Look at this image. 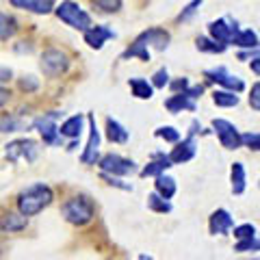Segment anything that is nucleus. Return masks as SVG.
Wrapping results in <instances>:
<instances>
[{
  "mask_svg": "<svg viewBox=\"0 0 260 260\" xmlns=\"http://www.w3.org/2000/svg\"><path fill=\"white\" fill-rule=\"evenodd\" d=\"M18 130H24V121L20 117H5L0 119V133H18Z\"/></svg>",
  "mask_w": 260,
  "mask_h": 260,
  "instance_id": "nucleus-34",
  "label": "nucleus"
},
{
  "mask_svg": "<svg viewBox=\"0 0 260 260\" xmlns=\"http://www.w3.org/2000/svg\"><path fill=\"white\" fill-rule=\"evenodd\" d=\"M154 189H156V193L160 195V198H165V200H172L176 191H178V186H176V180L172 176H165V174H158L156 176V182H154Z\"/></svg>",
  "mask_w": 260,
  "mask_h": 260,
  "instance_id": "nucleus-24",
  "label": "nucleus"
},
{
  "mask_svg": "<svg viewBox=\"0 0 260 260\" xmlns=\"http://www.w3.org/2000/svg\"><path fill=\"white\" fill-rule=\"evenodd\" d=\"M56 117L59 113H50V115H44L32 121V128L42 135L44 143L48 145H59L61 143V135H59V126H56Z\"/></svg>",
  "mask_w": 260,
  "mask_h": 260,
  "instance_id": "nucleus-9",
  "label": "nucleus"
},
{
  "mask_svg": "<svg viewBox=\"0 0 260 260\" xmlns=\"http://www.w3.org/2000/svg\"><path fill=\"white\" fill-rule=\"evenodd\" d=\"M260 243H258V237L254 239H245V241H239L237 245H234V251H258Z\"/></svg>",
  "mask_w": 260,
  "mask_h": 260,
  "instance_id": "nucleus-38",
  "label": "nucleus"
},
{
  "mask_svg": "<svg viewBox=\"0 0 260 260\" xmlns=\"http://www.w3.org/2000/svg\"><path fill=\"white\" fill-rule=\"evenodd\" d=\"M26 225H28V217L22 215L20 210L18 213H5L0 217V232L3 234H18L26 230Z\"/></svg>",
  "mask_w": 260,
  "mask_h": 260,
  "instance_id": "nucleus-17",
  "label": "nucleus"
},
{
  "mask_svg": "<svg viewBox=\"0 0 260 260\" xmlns=\"http://www.w3.org/2000/svg\"><path fill=\"white\" fill-rule=\"evenodd\" d=\"M169 32L165 28H148L143 30L139 37L135 39V44H141L150 50V48H154V50H165V48L169 46Z\"/></svg>",
  "mask_w": 260,
  "mask_h": 260,
  "instance_id": "nucleus-12",
  "label": "nucleus"
},
{
  "mask_svg": "<svg viewBox=\"0 0 260 260\" xmlns=\"http://www.w3.org/2000/svg\"><path fill=\"white\" fill-rule=\"evenodd\" d=\"M208 228H210V234H219V237H223V234H230V230L234 228V217L228 213L225 208H217L213 215L208 219Z\"/></svg>",
  "mask_w": 260,
  "mask_h": 260,
  "instance_id": "nucleus-15",
  "label": "nucleus"
},
{
  "mask_svg": "<svg viewBox=\"0 0 260 260\" xmlns=\"http://www.w3.org/2000/svg\"><path fill=\"white\" fill-rule=\"evenodd\" d=\"M148 208H150V210H154V213H160V215L172 213V204H169V200L160 198V195H158L156 191L148 195Z\"/></svg>",
  "mask_w": 260,
  "mask_h": 260,
  "instance_id": "nucleus-29",
  "label": "nucleus"
},
{
  "mask_svg": "<svg viewBox=\"0 0 260 260\" xmlns=\"http://www.w3.org/2000/svg\"><path fill=\"white\" fill-rule=\"evenodd\" d=\"M0 254H3V247H0Z\"/></svg>",
  "mask_w": 260,
  "mask_h": 260,
  "instance_id": "nucleus-48",
  "label": "nucleus"
},
{
  "mask_svg": "<svg viewBox=\"0 0 260 260\" xmlns=\"http://www.w3.org/2000/svg\"><path fill=\"white\" fill-rule=\"evenodd\" d=\"M230 44H234L237 48H247V50H258V35L251 28H239L232 35Z\"/></svg>",
  "mask_w": 260,
  "mask_h": 260,
  "instance_id": "nucleus-19",
  "label": "nucleus"
},
{
  "mask_svg": "<svg viewBox=\"0 0 260 260\" xmlns=\"http://www.w3.org/2000/svg\"><path fill=\"white\" fill-rule=\"evenodd\" d=\"M52 200H54V191H52L48 184L37 182V184L28 186V189H24V191L18 195L15 204H18V210H20L22 215L35 217V215L42 213L44 208L50 206Z\"/></svg>",
  "mask_w": 260,
  "mask_h": 260,
  "instance_id": "nucleus-1",
  "label": "nucleus"
},
{
  "mask_svg": "<svg viewBox=\"0 0 260 260\" xmlns=\"http://www.w3.org/2000/svg\"><path fill=\"white\" fill-rule=\"evenodd\" d=\"M9 5L15 9L35 13V15H48L54 11V0H9Z\"/></svg>",
  "mask_w": 260,
  "mask_h": 260,
  "instance_id": "nucleus-16",
  "label": "nucleus"
},
{
  "mask_svg": "<svg viewBox=\"0 0 260 260\" xmlns=\"http://www.w3.org/2000/svg\"><path fill=\"white\" fill-rule=\"evenodd\" d=\"M121 59H141V61H150V50H148L145 46L133 42V46H130L124 54H121Z\"/></svg>",
  "mask_w": 260,
  "mask_h": 260,
  "instance_id": "nucleus-30",
  "label": "nucleus"
},
{
  "mask_svg": "<svg viewBox=\"0 0 260 260\" xmlns=\"http://www.w3.org/2000/svg\"><path fill=\"white\" fill-rule=\"evenodd\" d=\"M200 130H202V126L198 124V121H193V124H191V130H189V135H198Z\"/></svg>",
  "mask_w": 260,
  "mask_h": 260,
  "instance_id": "nucleus-46",
  "label": "nucleus"
},
{
  "mask_svg": "<svg viewBox=\"0 0 260 260\" xmlns=\"http://www.w3.org/2000/svg\"><path fill=\"white\" fill-rule=\"evenodd\" d=\"M195 152H198V143H195L193 135H189L184 141H176V148L172 150V154H167V158L172 160V165H182L195 156Z\"/></svg>",
  "mask_w": 260,
  "mask_h": 260,
  "instance_id": "nucleus-13",
  "label": "nucleus"
},
{
  "mask_svg": "<svg viewBox=\"0 0 260 260\" xmlns=\"http://www.w3.org/2000/svg\"><path fill=\"white\" fill-rule=\"evenodd\" d=\"M54 13L63 24H68V26L74 28V30L85 32L93 24L91 15H89L78 3H74V0H63L61 5H54Z\"/></svg>",
  "mask_w": 260,
  "mask_h": 260,
  "instance_id": "nucleus-3",
  "label": "nucleus"
},
{
  "mask_svg": "<svg viewBox=\"0 0 260 260\" xmlns=\"http://www.w3.org/2000/svg\"><path fill=\"white\" fill-rule=\"evenodd\" d=\"M202 3H204V0H193V3L186 5L184 9H182V13L178 15V22H186V20H191V18H193V13L198 11V7H200Z\"/></svg>",
  "mask_w": 260,
  "mask_h": 260,
  "instance_id": "nucleus-39",
  "label": "nucleus"
},
{
  "mask_svg": "<svg viewBox=\"0 0 260 260\" xmlns=\"http://www.w3.org/2000/svg\"><path fill=\"white\" fill-rule=\"evenodd\" d=\"M15 30H18V22H15V18L9 13L0 11V42L11 39L15 35Z\"/></svg>",
  "mask_w": 260,
  "mask_h": 260,
  "instance_id": "nucleus-26",
  "label": "nucleus"
},
{
  "mask_svg": "<svg viewBox=\"0 0 260 260\" xmlns=\"http://www.w3.org/2000/svg\"><path fill=\"white\" fill-rule=\"evenodd\" d=\"M18 87L22 89V91H26V93L37 91V89H39V80H37L35 76H22V78L18 80Z\"/></svg>",
  "mask_w": 260,
  "mask_h": 260,
  "instance_id": "nucleus-36",
  "label": "nucleus"
},
{
  "mask_svg": "<svg viewBox=\"0 0 260 260\" xmlns=\"http://www.w3.org/2000/svg\"><path fill=\"white\" fill-rule=\"evenodd\" d=\"M230 178H232V193L234 195L245 193V189H247V174H245V167H243V162H232Z\"/></svg>",
  "mask_w": 260,
  "mask_h": 260,
  "instance_id": "nucleus-22",
  "label": "nucleus"
},
{
  "mask_svg": "<svg viewBox=\"0 0 260 260\" xmlns=\"http://www.w3.org/2000/svg\"><path fill=\"white\" fill-rule=\"evenodd\" d=\"M169 167H174L172 160H169L165 154H156V158H154L152 162H148V165L141 169V178H150V176L156 178L158 174H165Z\"/></svg>",
  "mask_w": 260,
  "mask_h": 260,
  "instance_id": "nucleus-21",
  "label": "nucleus"
},
{
  "mask_svg": "<svg viewBox=\"0 0 260 260\" xmlns=\"http://www.w3.org/2000/svg\"><path fill=\"white\" fill-rule=\"evenodd\" d=\"M210 83H217L221 85L223 89H228V91H234V93H241L243 89H245V83L239 78V76H232L230 72H228L225 68H217V70H208L204 74Z\"/></svg>",
  "mask_w": 260,
  "mask_h": 260,
  "instance_id": "nucleus-10",
  "label": "nucleus"
},
{
  "mask_svg": "<svg viewBox=\"0 0 260 260\" xmlns=\"http://www.w3.org/2000/svg\"><path fill=\"white\" fill-rule=\"evenodd\" d=\"M39 68H42V72L46 76L56 78L70 70V56L63 50H59V48H48V50L42 54Z\"/></svg>",
  "mask_w": 260,
  "mask_h": 260,
  "instance_id": "nucleus-4",
  "label": "nucleus"
},
{
  "mask_svg": "<svg viewBox=\"0 0 260 260\" xmlns=\"http://www.w3.org/2000/svg\"><path fill=\"white\" fill-rule=\"evenodd\" d=\"M165 109L169 111V113H182V111H195V100H191L189 95H186L184 91H180V93H174L169 100L165 102Z\"/></svg>",
  "mask_w": 260,
  "mask_h": 260,
  "instance_id": "nucleus-20",
  "label": "nucleus"
},
{
  "mask_svg": "<svg viewBox=\"0 0 260 260\" xmlns=\"http://www.w3.org/2000/svg\"><path fill=\"white\" fill-rule=\"evenodd\" d=\"M83 124H85V117L83 115H72L63 121V124L59 126V135L61 139H70V141H78L80 133H83Z\"/></svg>",
  "mask_w": 260,
  "mask_h": 260,
  "instance_id": "nucleus-18",
  "label": "nucleus"
},
{
  "mask_svg": "<svg viewBox=\"0 0 260 260\" xmlns=\"http://www.w3.org/2000/svg\"><path fill=\"white\" fill-rule=\"evenodd\" d=\"M61 215L68 223L72 225H87L95 215L93 202L85 198V195H76V198H70L65 204L61 206Z\"/></svg>",
  "mask_w": 260,
  "mask_h": 260,
  "instance_id": "nucleus-2",
  "label": "nucleus"
},
{
  "mask_svg": "<svg viewBox=\"0 0 260 260\" xmlns=\"http://www.w3.org/2000/svg\"><path fill=\"white\" fill-rule=\"evenodd\" d=\"M154 135H156L158 139L167 141V143L180 141V130H176L174 126H160V128H156V133H154Z\"/></svg>",
  "mask_w": 260,
  "mask_h": 260,
  "instance_id": "nucleus-32",
  "label": "nucleus"
},
{
  "mask_svg": "<svg viewBox=\"0 0 260 260\" xmlns=\"http://www.w3.org/2000/svg\"><path fill=\"white\" fill-rule=\"evenodd\" d=\"M195 46H198V50L208 52V54H221V52H225V48H228L225 44H219V42H215V39H210V37H198Z\"/></svg>",
  "mask_w": 260,
  "mask_h": 260,
  "instance_id": "nucleus-28",
  "label": "nucleus"
},
{
  "mask_svg": "<svg viewBox=\"0 0 260 260\" xmlns=\"http://www.w3.org/2000/svg\"><path fill=\"white\" fill-rule=\"evenodd\" d=\"M13 78V72L9 68H0V85L3 83H9V80Z\"/></svg>",
  "mask_w": 260,
  "mask_h": 260,
  "instance_id": "nucleus-43",
  "label": "nucleus"
},
{
  "mask_svg": "<svg viewBox=\"0 0 260 260\" xmlns=\"http://www.w3.org/2000/svg\"><path fill=\"white\" fill-rule=\"evenodd\" d=\"M251 70H254L256 76L260 74V63H258V56H256V54H254V59H251Z\"/></svg>",
  "mask_w": 260,
  "mask_h": 260,
  "instance_id": "nucleus-45",
  "label": "nucleus"
},
{
  "mask_svg": "<svg viewBox=\"0 0 260 260\" xmlns=\"http://www.w3.org/2000/svg\"><path fill=\"white\" fill-rule=\"evenodd\" d=\"M128 85H130V91H133V95L139 98V100H150V98L154 95V87L145 78H130Z\"/></svg>",
  "mask_w": 260,
  "mask_h": 260,
  "instance_id": "nucleus-25",
  "label": "nucleus"
},
{
  "mask_svg": "<svg viewBox=\"0 0 260 260\" xmlns=\"http://www.w3.org/2000/svg\"><path fill=\"white\" fill-rule=\"evenodd\" d=\"M107 137H109V141L111 143H117V145H124L126 141H128V130L119 124L117 119H113V117H109L107 119Z\"/></svg>",
  "mask_w": 260,
  "mask_h": 260,
  "instance_id": "nucleus-23",
  "label": "nucleus"
},
{
  "mask_svg": "<svg viewBox=\"0 0 260 260\" xmlns=\"http://www.w3.org/2000/svg\"><path fill=\"white\" fill-rule=\"evenodd\" d=\"M167 85H169V72L162 68V70H158L156 74L152 76V87L154 89H165Z\"/></svg>",
  "mask_w": 260,
  "mask_h": 260,
  "instance_id": "nucleus-37",
  "label": "nucleus"
},
{
  "mask_svg": "<svg viewBox=\"0 0 260 260\" xmlns=\"http://www.w3.org/2000/svg\"><path fill=\"white\" fill-rule=\"evenodd\" d=\"M239 30V24L232 22L230 18H219L215 22L208 24V32H210V39H215V42L219 44H230L232 35Z\"/></svg>",
  "mask_w": 260,
  "mask_h": 260,
  "instance_id": "nucleus-11",
  "label": "nucleus"
},
{
  "mask_svg": "<svg viewBox=\"0 0 260 260\" xmlns=\"http://www.w3.org/2000/svg\"><path fill=\"white\" fill-rule=\"evenodd\" d=\"M249 104L254 111H260V85L254 83V87H251V93H249Z\"/></svg>",
  "mask_w": 260,
  "mask_h": 260,
  "instance_id": "nucleus-41",
  "label": "nucleus"
},
{
  "mask_svg": "<svg viewBox=\"0 0 260 260\" xmlns=\"http://www.w3.org/2000/svg\"><path fill=\"white\" fill-rule=\"evenodd\" d=\"M102 180H107L111 186H117V189H121V191H133V184H124L119 180L117 176H109V174H102Z\"/></svg>",
  "mask_w": 260,
  "mask_h": 260,
  "instance_id": "nucleus-40",
  "label": "nucleus"
},
{
  "mask_svg": "<svg viewBox=\"0 0 260 260\" xmlns=\"http://www.w3.org/2000/svg\"><path fill=\"white\" fill-rule=\"evenodd\" d=\"M5 156L7 160L11 162H20V160H26V162H32L37 160L39 156V143L32 141V139H15L11 143L5 145Z\"/></svg>",
  "mask_w": 260,
  "mask_h": 260,
  "instance_id": "nucleus-5",
  "label": "nucleus"
},
{
  "mask_svg": "<svg viewBox=\"0 0 260 260\" xmlns=\"http://www.w3.org/2000/svg\"><path fill=\"white\" fill-rule=\"evenodd\" d=\"M115 37V32H113L107 24H91L87 30H85V44L89 48H93V50H100V48L109 42V39Z\"/></svg>",
  "mask_w": 260,
  "mask_h": 260,
  "instance_id": "nucleus-14",
  "label": "nucleus"
},
{
  "mask_svg": "<svg viewBox=\"0 0 260 260\" xmlns=\"http://www.w3.org/2000/svg\"><path fill=\"white\" fill-rule=\"evenodd\" d=\"M213 102L221 109H232L239 104V95L234 91H228V89H219V91L213 93Z\"/></svg>",
  "mask_w": 260,
  "mask_h": 260,
  "instance_id": "nucleus-27",
  "label": "nucleus"
},
{
  "mask_svg": "<svg viewBox=\"0 0 260 260\" xmlns=\"http://www.w3.org/2000/svg\"><path fill=\"white\" fill-rule=\"evenodd\" d=\"M9 98H11V93H9V89H5V87H0V109L5 107L7 102H9Z\"/></svg>",
  "mask_w": 260,
  "mask_h": 260,
  "instance_id": "nucleus-44",
  "label": "nucleus"
},
{
  "mask_svg": "<svg viewBox=\"0 0 260 260\" xmlns=\"http://www.w3.org/2000/svg\"><path fill=\"white\" fill-rule=\"evenodd\" d=\"M139 260H152L150 256H139Z\"/></svg>",
  "mask_w": 260,
  "mask_h": 260,
  "instance_id": "nucleus-47",
  "label": "nucleus"
},
{
  "mask_svg": "<svg viewBox=\"0 0 260 260\" xmlns=\"http://www.w3.org/2000/svg\"><path fill=\"white\" fill-rule=\"evenodd\" d=\"M169 87H172V91H174V93H180V91H184V89L189 87V78L182 76V78L174 80V83H169Z\"/></svg>",
  "mask_w": 260,
  "mask_h": 260,
  "instance_id": "nucleus-42",
  "label": "nucleus"
},
{
  "mask_svg": "<svg viewBox=\"0 0 260 260\" xmlns=\"http://www.w3.org/2000/svg\"><path fill=\"white\" fill-rule=\"evenodd\" d=\"M98 167H100L102 174H109V176H130L137 172V165L135 160L130 158H124L119 156V154H104V156L95 162Z\"/></svg>",
  "mask_w": 260,
  "mask_h": 260,
  "instance_id": "nucleus-6",
  "label": "nucleus"
},
{
  "mask_svg": "<svg viewBox=\"0 0 260 260\" xmlns=\"http://www.w3.org/2000/svg\"><path fill=\"white\" fill-rule=\"evenodd\" d=\"M91 5L102 13H119L121 11V0H91Z\"/></svg>",
  "mask_w": 260,
  "mask_h": 260,
  "instance_id": "nucleus-31",
  "label": "nucleus"
},
{
  "mask_svg": "<svg viewBox=\"0 0 260 260\" xmlns=\"http://www.w3.org/2000/svg\"><path fill=\"white\" fill-rule=\"evenodd\" d=\"M230 232H234V239H237V241L254 239V237H256V225H251V223H241V225H234Z\"/></svg>",
  "mask_w": 260,
  "mask_h": 260,
  "instance_id": "nucleus-33",
  "label": "nucleus"
},
{
  "mask_svg": "<svg viewBox=\"0 0 260 260\" xmlns=\"http://www.w3.org/2000/svg\"><path fill=\"white\" fill-rule=\"evenodd\" d=\"M241 145H247L249 150L258 152L260 150V135L258 133H245V135H241Z\"/></svg>",
  "mask_w": 260,
  "mask_h": 260,
  "instance_id": "nucleus-35",
  "label": "nucleus"
},
{
  "mask_svg": "<svg viewBox=\"0 0 260 260\" xmlns=\"http://www.w3.org/2000/svg\"><path fill=\"white\" fill-rule=\"evenodd\" d=\"M87 121H89V139L85 145V152L80 154V160H83L85 165H95L98 156H100V130H98L93 113L87 115Z\"/></svg>",
  "mask_w": 260,
  "mask_h": 260,
  "instance_id": "nucleus-8",
  "label": "nucleus"
},
{
  "mask_svg": "<svg viewBox=\"0 0 260 260\" xmlns=\"http://www.w3.org/2000/svg\"><path fill=\"white\" fill-rule=\"evenodd\" d=\"M213 130L217 135L219 143L223 145L225 150H239L241 148V133L239 128L228 119H215L213 121Z\"/></svg>",
  "mask_w": 260,
  "mask_h": 260,
  "instance_id": "nucleus-7",
  "label": "nucleus"
}]
</instances>
